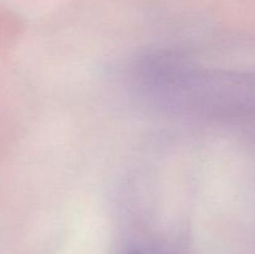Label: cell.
I'll list each match as a JSON object with an SVG mask.
<instances>
[{
    "mask_svg": "<svg viewBox=\"0 0 255 254\" xmlns=\"http://www.w3.org/2000/svg\"><path fill=\"white\" fill-rule=\"evenodd\" d=\"M138 89L169 111L218 120L255 115V71L217 69L172 55L139 62Z\"/></svg>",
    "mask_w": 255,
    "mask_h": 254,
    "instance_id": "obj_1",
    "label": "cell"
},
{
    "mask_svg": "<svg viewBox=\"0 0 255 254\" xmlns=\"http://www.w3.org/2000/svg\"><path fill=\"white\" fill-rule=\"evenodd\" d=\"M133 254H139V253H133Z\"/></svg>",
    "mask_w": 255,
    "mask_h": 254,
    "instance_id": "obj_2",
    "label": "cell"
}]
</instances>
